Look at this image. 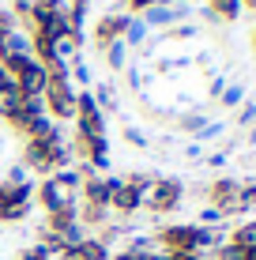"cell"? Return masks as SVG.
<instances>
[{
	"label": "cell",
	"instance_id": "obj_1",
	"mask_svg": "<svg viewBox=\"0 0 256 260\" xmlns=\"http://www.w3.org/2000/svg\"><path fill=\"white\" fill-rule=\"evenodd\" d=\"M223 234L218 226H200V222H170V226H158L155 230V245L158 253H204L211 245H223Z\"/></svg>",
	"mask_w": 256,
	"mask_h": 260
},
{
	"label": "cell",
	"instance_id": "obj_2",
	"mask_svg": "<svg viewBox=\"0 0 256 260\" xmlns=\"http://www.w3.org/2000/svg\"><path fill=\"white\" fill-rule=\"evenodd\" d=\"M34 204H42V211H60V208H72L79 204V174L72 166L60 170V174H49L34 185Z\"/></svg>",
	"mask_w": 256,
	"mask_h": 260
},
{
	"label": "cell",
	"instance_id": "obj_3",
	"mask_svg": "<svg viewBox=\"0 0 256 260\" xmlns=\"http://www.w3.org/2000/svg\"><path fill=\"white\" fill-rule=\"evenodd\" d=\"M68 166H72V151H68L64 140H26L23 143V170H34V174L49 177V174H60Z\"/></svg>",
	"mask_w": 256,
	"mask_h": 260
},
{
	"label": "cell",
	"instance_id": "obj_4",
	"mask_svg": "<svg viewBox=\"0 0 256 260\" xmlns=\"http://www.w3.org/2000/svg\"><path fill=\"white\" fill-rule=\"evenodd\" d=\"M34 208V185L30 181H0V222H23Z\"/></svg>",
	"mask_w": 256,
	"mask_h": 260
},
{
	"label": "cell",
	"instance_id": "obj_5",
	"mask_svg": "<svg viewBox=\"0 0 256 260\" xmlns=\"http://www.w3.org/2000/svg\"><path fill=\"white\" fill-rule=\"evenodd\" d=\"M42 102H46V113L53 121H76V87L68 76H57L46 83V94H42Z\"/></svg>",
	"mask_w": 256,
	"mask_h": 260
},
{
	"label": "cell",
	"instance_id": "obj_6",
	"mask_svg": "<svg viewBox=\"0 0 256 260\" xmlns=\"http://www.w3.org/2000/svg\"><path fill=\"white\" fill-rule=\"evenodd\" d=\"M181 200H185V185L177 177H155L147 196H143V208L155 211V215H170V211L181 208Z\"/></svg>",
	"mask_w": 256,
	"mask_h": 260
},
{
	"label": "cell",
	"instance_id": "obj_7",
	"mask_svg": "<svg viewBox=\"0 0 256 260\" xmlns=\"http://www.w3.org/2000/svg\"><path fill=\"white\" fill-rule=\"evenodd\" d=\"M207 204L223 215V219L241 215L245 211V204H241V181H237V177H215L211 189H207Z\"/></svg>",
	"mask_w": 256,
	"mask_h": 260
},
{
	"label": "cell",
	"instance_id": "obj_8",
	"mask_svg": "<svg viewBox=\"0 0 256 260\" xmlns=\"http://www.w3.org/2000/svg\"><path fill=\"white\" fill-rule=\"evenodd\" d=\"M68 151H72V158L87 162L94 174H98V170H109V140L105 136H83V132H76Z\"/></svg>",
	"mask_w": 256,
	"mask_h": 260
},
{
	"label": "cell",
	"instance_id": "obj_9",
	"mask_svg": "<svg viewBox=\"0 0 256 260\" xmlns=\"http://www.w3.org/2000/svg\"><path fill=\"white\" fill-rule=\"evenodd\" d=\"M76 132H83V136H105V113L94 102L91 91L76 94Z\"/></svg>",
	"mask_w": 256,
	"mask_h": 260
},
{
	"label": "cell",
	"instance_id": "obj_10",
	"mask_svg": "<svg viewBox=\"0 0 256 260\" xmlns=\"http://www.w3.org/2000/svg\"><path fill=\"white\" fill-rule=\"evenodd\" d=\"M128 23H132V15H121V12L102 15L98 26H94V46L105 49V46H113V42H121V38H125V30H128Z\"/></svg>",
	"mask_w": 256,
	"mask_h": 260
},
{
	"label": "cell",
	"instance_id": "obj_11",
	"mask_svg": "<svg viewBox=\"0 0 256 260\" xmlns=\"http://www.w3.org/2000/svg\"><path fill=\"white\" fill-rule=\"evenodd\" d=\"M46 83H49V76H46V68H42L38 60H30V64L15 76V87H19L23 98H42L46 94Z\"/></svg>",
	"mask_w": 256,
	"mask_h": 260
},
{
	"label": "cell",
	"instance_id": "obj_12",
	"mask_svg": "<svg viewBox=\"0 0 256 260\" xmlns=\"http://www.w3.org/2000/svg\"><path fill=\"white\" fill-rule=\"evenodd\" d=\"M143 189H136V185H128L125 177H121V185H117V192H113V200H109V211H117V215H136L139 208H143Z\"/></svg>",
	"mask_w": 256,
	"mask_h": 260
},
{
	"label": "cell",
	"instance_id": "obj_13",
	"mask_svg": "<svg viewBox=\"0 0 256 260\" xmlns=\"http://www.w3.org/2000/svg\"><path fill=\"white\" fill-rule=\"evenodd\" d=\"M23 140H64L60 136V124L49 117V113H42V117H34V124L26 128Z\"/></svg>",
	"mask_w": 256,
	"mask_h": 260
},
{
	"label": "cell",
	"instance_id": "obj_14",
	"mask_svg": "<svg viewBox=\"0 0 256 260\" xmlns=\"http://www.w3.org/2000/svg\"><path fill=\"white\" fill-rule=\"evenodd\" d=\"M76 215H79V226H94V230H102L105 226V219H109V208H98V204H83L79 200V208H76Z\"/></svg>",
	"mask_w": 256,
	"mask_h": 260
},
{
	"label": "cell",
	"instance_id": "obj_15",
	"mask_svg": "<svg viewBox=\"0 0 256 260\" xmlns=\"http://www.w3.org/2000/svg\"><path fill=\"white\" fill-rule=\"evenodd\" d=\"M23 53H30V38H26L23 30H12V34H4V38H0V60L23 57Z\"/></svg>",
	"mask_w": 256,
	"mask_h": 260
},
{
	"label": "cell",
	"instance_id": "obj_16",
	"mask_svg": "<svg viewBox=\"0 0 256 260\" xmlns=\"http://www.w3.org/2000/svg\"><path fill=\"white\" fill-rule=\"evenodd\" d=\"M76 208H79V204H72V208H60V211H49V215H46V230H53V234H64V230H72L76 222H79Z\"/></svg>",
	"mask_w": 256,
	"mask_h": 260
},
{
	"label": "cell",
	"instance_id": "obj_17",
	"mask_svg": "<svg viewBox=\"0 0 256 260\" xmlns=\"http://www.w3.org/2000/svg\"><path fill=\"white\" fill-rule=\"evenodd\" d=\"M109 260H162L158 249H151L147 241H132L128 249H121V253H113Z\"/></svg>",
	"mask_w": 256,
	"mask_h": 260
},
{
	"label": "cell",
	"instance_id": "obj_18",
	"mask_svg": "<svg viewBox=\"0 0 256 260\" xmlns=\"http://www.w3.org/2000/svg\"><path fill=\"white\" fill-rule=\"evenodd\" d=\"M207 12L223 23H234L241 15V0H207Z\"/></svg>",
	"mask_w": 256,
	"mask_h": 260
},
{
	"label": "cell",
	"instance_id": "obj_19",
	"mask_svg": "<svg viewBox=\"0 0 256 260\" xmlns=\"http://www.w3.org/2000/svg\"><path fill=\"white\" fill-rule=\"evenodd\" d=\"M230 241L241 245V249H256V219H249V222H241L237 230H230Z\"/></svg>",
	"mask_w": 256,
	"mask_h": 260
},
{
	"label": "cell",
	"instance_id": "obj_20",
	"mask_svg": "<svg viewBox=\"0 0 256 260\" xmlns=\"http://www.w3.org/2000/svg\"><path fill=\"white\" fill-rule=\"evenodd\" d=\"M23 106V94H19V87H15V91H8V94H0V117H15V110H19Z\"/></svg>",
	"mask_w": 256,
	"mask_h": 260
},
{
	"label": "cell",
	"instance_id": "obj_21",
	"mask_svg": "<svg viewBox=\"0 0 256 260\" xmlns=\"http://www.w3.org/2000/svg\"><path fill=\"white\" fill-rule=\"evenodd\" d=\"M125 42H113V46H105L102 53H105V64H109L113 72H121V68H125Z\"/></svg>",
	"mask_w": 256,
	"mask_h": 260
},
{
	"label": "cell",
	"instance_id": "obj_22",
	"mask_svg": "<svg viewBox=\"0 0 256 260\" xmlns=\"http://www.w3.org/2000/svg\"><path fill=\"white\" fill-rule=\"evenodd\" d=\"M211 260H245V249H241V245H234V241L226 238L223 245L215 249V256H211Z\"/></svg>",
	"mask_w": 256,
	"mask_h": 260
},
{
	"label": "cell",
	"instance_id": "obj_23",
	"mask_svg": "<svg viewBox=\"0 0 256 260\" xmlns=\"http://www.w3.org/2000/svg\"><path fill=\"white\" fill-rule=\"evenodd\" d=\"M143 38H147V26L139 23V19H132V23H128V30H125V38H121V42H125V46H139Z\"/></svg>",
	"mask_w": 256,
	"mask_h": 260
},
{
	"label": "cell",
	"instance_id": "obj_24",
	"mask_svg": "<svg viewBox=\"0 0 256 260\" xmlns=\"http://www.w3.org/2000/svg\"><path fill=\"white\" fill-rule=\"evenodd\" d=\"M147 15V23H155V26H166V23H173V12H166L162 4H155L151 12H143Z\"/></svg>",
	"mask_w": 256,
	"mask_h": 260
},
{
	"label": "cell",
	"instance_id": "obj_25",
	"mask_svg": "<svg viewBox=\"0 0 256 260\" xmlns=\"http://www.w3.org/2000/svg\"><path fill=\"white\" fill-rule=\"evenodd\" d=\"M30 4H34V0H15V4H12V19H30Z\"/></svg>",
	"mask_w": 256,
	"mask_h": 260
},
{
	"label": "cell",
	"instance_id": "obj_26",
	"mask_svg": "<svg viewBox=\"0 0 256 260\" xmlns=\"http://www.w3.org/2000/svg\"><path fill=\"white\" fill-rule=\"evenodd\" d=\"M12 30H19V26H15V19H12V12H8V8H0V38H4V34H12Z\"/></svg>",
	"mask_w": 256,
	"mask_h": 260
},
{
	"label": "cell",
	"instance_id": "obj_27",
	"mask_svg": "<svg viewBox=\"0 0 256 260\" xmlns=\"http://www.w3.org/2000/svg\"><path fill=\"white\" fill-rule=\"evenodd\" d=\"M125 4H128V12H132V15H143V12H151L158 0H125Z\"/></svg>",
	"mask_w": 256,
	"mask_h": 260
},
{
	"label": "cell",
	"instance_id": "obj_28",
	"mask_svg": "<svg viewBox=\"0 0 256 260\" xmlns=\"http://www.w3.org/2000/svg\"><path fill=\"white\" fill-rule=\"evenodd\" d=\"M241 98H245L241 87H226V91H223V106H237Z\"/></svg>",
	"mask_w": 256,
	"mask_h": 260
},
{
	"label": "cell",
	"instance_id": "obj_29",
	"mask_svg": "<svg viewBox=\"0 0 256 260\" xmlns=\"http://www.w3.org/2000/svg\"><path fill=\"white\" fill-rule=\"evenodd\" d=\"M241 204H245V211L256 204V181H249V185H241Z\"/></svg>",
	"mask_w": 256,
	"mask_h": 260
},
{
	"label": "cell",
	"instance_id": "obj_30",
	"mask_svg": "<svg viewBox=\"0 0 256 260\" xmlns=\"http://www.w3.org/2000/svg\"><path fill=\"white\" fill-rule=\"evenodd\" d=\"M218 219H223V215H218L215 208H204V211H200V226H215Z\"/></svg>",
	"mask_w": 256,
	"mask_h": 260
},
{
	"label": "cell",
	"instance_id": "obj_31",
	"mask_svg": "<svg viewBox=\"0 0 256 260\" xmlns=\"http://www.w3.org/2000/svg\"><path fill=\"white\" fill-rule=\"evenodd\" d=\"M237 121H241V124L256 121V102H245V106H241V113H237Z\"/></svg>",
	"mask_w": 256,
	"mask_h": 260
},
{
	"label": "cell",
	"instance_id": "obj_32",
	"mask_svg": "<svg viewBox=\"0 0 256 260\" xmlns=\"http://www.w3.org/2000/svg\"><path fill=\"white\" fill-rule=\"evenodd\" d=\"M8 91H15V79L8 76V68L0 64V94H8Z\"/></svg>",
	"mask_w": 256,
	"mask_h": 260
},
{
	"label": "cell",
	"instance_id": "obj_33",
	"mask_svg": "<svg viewBox=\"0 0 256 260\" xmlns=\"http://www.w3.org/2000/svg\"><path fill=\"white\" fill-rule=\"evenodd\" d=\"M8 181H26V170L23 166H12V170H8Z\"/></svg>",
	"mask_w": 256,
	"mask_h": 260
},
{
	"label": "cell",
	"instance_id": "obj_34",
	"mask_svg": "<svg viewBox=\"0 0 256 260\" xmlns=\"http://www.w3.org/2000/svg\"><path fill=\"white\" fill-rule=\"evenodd\" d=\"M249 8V12H256V0H241V12Z\"/></svg>",
	"mask_w": 256,
	"mask_h": 260
},
{
	"label": "cell",
	"instance_id": "obj_35",
	"mask_svg": "<svg viewBox=\"0 0 256 260\" xmlns=\"http://www.w3.org/2000/svg\"><path fill=\"white\" fill-rule=\"evenodd\" d=\"M245 260H256V249H245Z\"/></svg>",
	"mask_w": 256,
	"mask_h": 260
},
{
	"label": "cell",
	"instance_id": "obj_36",
	"mask_svg": "<svg viewBox=\"0 0 256 260\" xmlns=\"http://www.w3.org/2000/svg\"><path fill=\"white\" fill-rule=\"evenodd\" d=\"M249 140H252V143H256V124H252V132H249Z\"/></svg>",
	"mask_w": 256,
	"mask_h": 260
},
{
	"label": "cell",
	"instance_id": "obj_37",
	"mask_svg": "<svg viewBox=\"0 0 256 260\" xmlns=\"http://www.w3.org/2000/svg\"><path fill=\"white\" fill-rule=\"evenodd\" d=\"M252 49H256V26H252Z\"/></svg>",
	"mask_w": 256,
	"mask_h": 260
}]
</instances>
